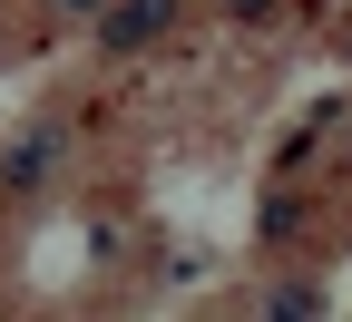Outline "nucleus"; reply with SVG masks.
Returning a JSON list of instances; mask_svg holds the SVG:
<instances>
[{
    "label": "nucleus",
    "instance_id": "nucleus-1",
    "mask_svg": "<svg viewBox=\"0 0 352 322\" xmlns=\"http://www.w3.org/2000/svg\"><path fill=\"white\" fill-rule=\"evenodd\" d=\"M166 20H176V0H108V10H98V39H108V49H147Z\"/></svg>",
    "mask_w": 352,
    "mask_h": 322
}]
</instances>
